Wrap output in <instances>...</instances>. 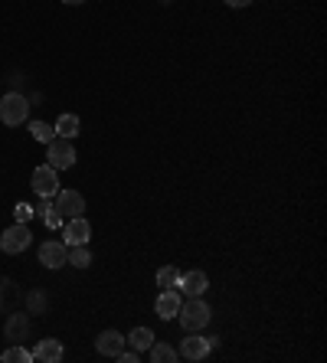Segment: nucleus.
I'll return each instance as SVG.
<instances>
[{"mask_svg":"<svg viewBox=\"0 0 327 363\" xmlns=\"http://www.w3.org/2000/svg\"><path fill=\"white\" fill-rule=\"evenodd\" d=\"M63 340H56V337H46V340H39L37 347H33V360L39 363H59L63 360Z\"/></svg>","mask_w":327,"mask_h":363,"instance_id":"13","label":"nucleus"},{"mask_svg":"<svg viewBox=\"0 0 327 363\" xmlns=\"http://www.w3.org/2000/svg\"><path fill=\"white\" fill-rule=\"evenodd\" d=\"M30 99H26L23 92H7L3 99H0V121L7 128H20L26 125V118H30Z\"/></svg>","mask_w":327,"mask_h":363,"instance_id":"1","label":"nucleus"},{"mask_svg":"<svg viewBox=\"0 0 327 363\" xmlns=\"http://www.w3.org/2000/svg\"><path fill=\"white\" fill-rule=\"evenodd\" d=\"M30 187L37 190V197H46V200H52V197L59 193V170H56V167H50V164L37 167V170H33V177H30Z\"/></svg>","mask_w":327,"mask_h":363,"instance_id":"5","label":"nucleus"},{"mask_svg":"<svg viewBox=\"0 0 327 363\" xmlns=\"http://www.w3.org/2000/svg\"><path fill=\"white\" fill-rule=\"evenodd\" d=\"M33 213L43 219V226H46V229H63V223H66L63 216H59V210H56V203L46 200V197H39V203L33 206Z\"/></svg>","mask_w":327,"mask_h":363,"instance_id":"16","label":"nucleus"},{"mask_svg":"<svg viewBox=\"0 0 327 363\" xmlns=\"http://www.w3.org/2000/svg\"><path fill=\"white\" fill-rule=\"evenodd\" d=\"M210 344H206V337H200V331H187V337L180 340V357L184 360H206L210 357Z\"/></svg>","mask_w":327,"mask_h":363,"instance_id":"11","label":"nucleus"},{"mask_svg":"<svg viewBox=\"0 0 327 363\" xmlns=\"http://www.w3.org/2000/svg\"><path fill=\"white\" fill-rule=\"evenodd\" d=\"M252 0H226V7H232V10H242V7H249Z\"/></svg>","mask_w":327,"mask_h":363,"instance_id":"27","label":"nucleus"},{"mask_svg":"<svg viewBox=\"0 0 327 363\" xmlns=\"http://www.w3.org/2000/svg\"><path fill=\"white\" fill-rule=\"evenodd\" d=\"M30 331H33L30 311H17V308H13L10 317H7V324H3V337L13 340V344H23V340L30 337Z\"/></svg>","mask_w":327,"mask_h":363,"instance_id":"8","label":"nucleus"},{"mask_svg":"<svg viewBox=\"0 0 327 363\" xmlns=\"http://www.w3.org/2000/svg\"><path fill=\"white\" fill-rule=\"evenodd\" d=\"M13 216H17V223H30L33 206H30V203H17V206H13Z\"/></svg>","mask_w":327,"mask_h":363,"instance_id":"25","label":"nucleus"},{"mask_svg":"<svg viewBox=\"0 0 327 363\" xmlns=\"http://www.w3.org/2000/svg\"><path fill=\"white\" fill-rule=\"evenodd\" d=\"M177 282H180V268L177 265H164L157 272V285L161 288H177Z\"/></svg>","mask_w":327,"mask_h":363,"instance_id":"23","label":"nucleus"},{"mask_svg":"<svg viewBox=\"0 0 327 363\" xmlns=\"http://www.w3.org/2000/svg\"><path fill=\"white\" fill-rule=\"evenodd\" d=\"M161 3H174V0H161Z\"/></svg>","mask_w":327,"mask_h":363,"instance_id":"30","label":"nucleus"},{"mask_svg":"<svg viewBox=\"0 0 327 363\" xmlns=\"http://www.w3.org/2000/svg\"><path fill=\"white\" fill-rule=\"evenodd\" d=\"M20 304V285L13 278L0 275V314H10Z\"/></svg>","mask_w":327,"mask_h":363,"instance_id":"14","label":"nucleus"},{"mask_svg":"<svg viewBox=\"0 0 327 363\" xmlns=\"http://www.w3.org/2000/svg\"><path fill=\"white\" fill-rule=\"evenodd\" d=\"M177 360V351L170 344H161V340H154L151 344V363H174Z\"/></svg>","mask_w":327,"mask_h":363,"instance_id":"21","label":"nucleus"},{"mask_svg":"<svg viewBox=\"0 0 327 363\" xmlns=\"http://www.w3.org/2000/svg\"><path fill=\"white\" fill-rule=\"evenodd\" d=\"M52 203H56V210H59V216H63V219L86 216V197H82L79 190H63V187H59V193L52 197Z\"/></svg>","mask_w":327,"mask_h":363,"instance_id":"6","label":"nucleus"},{"mask_svg":"<svg viewBox=\"0 0 327 363\" xmlns=\"http://www.w3.org/2000/svg\"><path fill=\"white\" fill-rule=\"evenodd\" d=\"M154 331L151 327H135V331H131V334H128V344H131V347H135V351L138 353H144V351H151V344H154Z\"/></svg>","mask_w":327,"mask_h":363,"instance_id":"18","label":"nucleus"},{"mask_svg":"<svg viewBox=\"0 0 327 363\" xmlns=\"http://www.w3.org/2000/svg\"><path fill=\"white\" fill-rule=\"evenodd\" d=\"M125 347V334L121 331H101L99 340H95V351L101 357H118V351Z\"/></svg>","mask_w":327,"mask_h":363,"instance_id":"15","label":"nucleus"},{"mask_svg":"<svg viewBox=\"0 0 327 363\" xmlns=\"http://www.w3.org/2000/svg\"><path fill=\"white\" fill-rule=\"evenodd\" d=\"M46 164L56 167V170H69V167L76 164V148H72V141L56 135V138L46 144Z\"/></svg>","mask_w":327,"mask_h":363,"instance_id":"3","label":"nucleus"},{"mask_svg":"<svg viewBox=\"0 0 327 363\" xmlns=\"http://www.w3.org/2000/svg\"><path fill=\"white\" fill-rule=\"evenodd\" d=\"M63 3H69V7H79V3H86V0H63Z\"/></svg>","mask_w":327,"mask_h":363,"instance_id":"29","label":"nucleus"},{"mask_svg":"<svg viewBox=\"0 0 327 363\" xmlns=\"http://www.w3.org/2000/svg\"><path fill=\"white\" fill-rule=\"evenodd\" d=\"M180 304H184L180 288H164L161 295H157V301H154V311H157V317H164V321H174L177 311H180Z\"/></svg>","mask_w":327,"mask_h":363,"instance_id":"12","label":"nucleus"},{"mask_svg":"<svg viewBox=\"0 0 327 363\" xmlns=\"http://www.w3.org/2000/svg\"><path fill=\"white\" fill-rule=\"evenodd\" d=\"M88 239H92V223H88L86 216H72V219H66L63 223V242L66 246H86Z\"/></svg>","mask_w":327,"mask_h":363,"instance_id":"10","label":"nucleus"},{"mask_svg":"<svg viewBox=\"0 0 327 363\" xmlns=\"http://www.w3.org/2000/svg\"><path fill=\"white\" fill-rule=\"evenodd\" d=\"M206 344H210V351H216V347H219V344H223V340L216 337V334H210V337H206Z\"/></svg>","mask_w":327,"mask_h":363,"instance_id":"28","label":"nucleus"},{"mask_svg":"<svg viewBox=\"0 0 327 363\" xmlns=\"http://www.w3.org/2000/svg\"><path fill=\"white\" fill-rule=\"evenodd\" d=\"M115 360H121V363H141V353H138V351H125V347H121Z\"/></svg>","mask_w":327,"mask_h":363,"instance_id":"26","label":"nucleus"},{"mask_svg":"<svg viewBox=\"0 0 327 363\" xmlns=\"http://www.w3.org/2000/svg\"><path fill=\"white\" fill-rule=\"evenodd\" d=\"M79 128H82V121H79V115H59V121H56V125H52V131H56V135H59V138H69V141H76Z\"/></svg>","mask_w":327,"mask_h":363,"instance_id":"17","label":"nucleus"},{"mask_svg":"<svg viewBox=\"0 0 327 363\" xmlns=\"http://www.w3.org/2000/svg\"><path fill=\"white\" fill-rule=\"evenodd\" d=\"M66 265L88 268V265H92V252H88V242H86V246H69V262H66Z\"/></svg>","mask_w":327,"mask_h":363,"instance_id":"20","label":"nucleus"},{"mask_svg":"<svg viewBox=\"0 0 327 363\" xmlns=\"http://www.w3.org/2000/svg\"><path fill=\"white\" fill-rule=\"evenodd\" d=\"M30 135H33L39 144H50V141L56 138V131H52L46 121H30Z\"/></svg>","mask_w":327,"mask_h":363,"instance_id":"24","label":"nucleus"},{"mask_svg":"<svg viewBox=\"0 0 327 363\" xmlns=\"http://www.w3.org/2000/svg\"><path fill=\"white\" fill-rule=\"evenodd\" d=\"M39 262H43V268H63V265L69 262V246H66L63 239L43 242V246H39Z\"/></svg>","mask_w":327,"mask_h":363,"instance_id":"9","label":"nucleus"},{"mask_svg":"<svg viewBox=\"0 0 327 363\" xmlns=\"http://www.w3.org/2000/svg\"><path fill=\"white\" fill-rule=\"evenodd\" d=\"M0 360L3 363H33V351H26L23 344H13L10 351L0 353Z\"/></svg>","mask_w":327,"mask_h":363,"instance_id":"19","label":"nucleus"},{"mask_svg":"<svg viewBox=\"0 0 327 363\" xmlns=\"http://www.w3.org/2000/svg\"><path fill=\"white\" fill-rule=\"evenodd\" d=\"M210 304L203 298H190L180 304V311H177V317H180V327L184 331H203V327L210 324Z\"/></svg>","mask_w":327,"mask_h":363,"instance_id":"2","label":"nucleus"},{"mask_svg":"<svg viewBox=\"0 0 327 363\" xmlns=\"http://www.w3.org/2000/svg\"><path fill=\"white\" fill-rule=\"evenodd\" d=\"M177 288H180V295H187V298H203L206 288H210V278H206L203 268H190V272H180Z\"/></svg>","mask_w":327,"mask_h":363,"instance_id":"7","label":"nucleus"},{"mask_svg":"<svg viewBox=\"0 0 327 363\" xmlns=\"http://www.w3.org/2000/svg\"><path fill=\"white\" fill-rule=\"evenodd\" d=\"M30 246H33V233H30L26 223H13L10 229L0 233V249L7 252V255H17V252L30 249Z\"/></svg>","mask_w":327,"mask_h":363,"instance_id":"4","label":"nucleus"},{"mask_svg":"<svg viewBox=\"0 0 327 363\" xmlns=\"http://www.w3.org/2000/svg\"><path fill=\"white\" fill-rule=\"evenodd\" d=\"M46 308H50L46 291H30V295H26V311H30V314H43Z\"/></svg>","mask_w":327,"mask_h":363,"instance_id":"22","label":"nucleus"}]
</instances>
